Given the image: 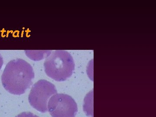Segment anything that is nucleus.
Returning a JSON list of instances; mask_svg holds the SVG:
<instances>
[{"label": "nucleus", "mask_w": 156, "mask_h": 117, "mask_svg": "<svg viewBox=\"0 0 156 117\" xmlns=\"http://www.w3.org/2000/svg\"><path fill=\"white\" fill-rule=\"evenodd\" d=\"M57 92L56 87L52 83L46 80H40L32 87L29 95V102L38 111L47 112L48 100Z\"/></svg>", "instance_id": "7ed1b4c3"}, {"label": "nucleus", "mask_w": 156, "mask_h": 117, "mask_svg": "<svg viewBox=\"0 0 156 117\" xmlns=\"http://www.w3.org/2000/svg\"><path fill=\"white\" fill-rule=\"evenodd\" d=\"M3 65V59L2 57L1 56V54H0V70L2 69V66Z\"/></svg>", "instance_id": "423d86ee"}, {"label": "nucleus", "mask_w": 156, "mask_h": 117, "mask_svg": "<svg viewBox=\"0 0 156 117\" xmlns=\"http://www.w3.org/2000/svg\"><path fill=\"white\" fill-rule=\"evenodd\" d=\"M15 117H39L36 115L34 114L31 112H24L21 113L20 114L18 115Z\"/></svg>", "instance_id": "39448f33"}, {"label": "nucleus", "mask_w": 156, "mask_h": 117, "mask_svg": "<svg viewBox=\"0 0 156 117\" xmlns=\"http://www.w3.org/2000/svg\"><path fill=\"white\" fill-rule=\"evenodd\" d=\"M34 76L31 66L23 59L17 58L6 66L2 76V83L9 93L22 95L32 84Z\"/></svg>", "instance_id": "f257e3e1"}, {"label": "nucleus", "mask_w": 156, "mask_h": 117, "mask_svg": "<svg viewBox=\"0 0 156 117\" xmlns=\"http://www.w3.org/2000/svg\"><path fill=\"white\" fill-rule=\"evenodd\" d=\"M48 103V112L52 117H75L77 113L75 101L67 94H54Z\"/></svg>", "instance_id": "20e7f679"}, {"label": "nucleus", "mask_w": 156, "mask_h": 117, "mask_svg": "<svg viewBox=\"0 0 156 117\" xmlns=\"http://www.w3.org/2000/svg\"><path fill=\"white\" fill-rule=\"evenodd\" d=\"M46 74L57 82L66 80L75 69L73 58L66 50H55L48 56L44 63Z\"/></svg>", "instance_id": "f03ea898"}]
</instances>
